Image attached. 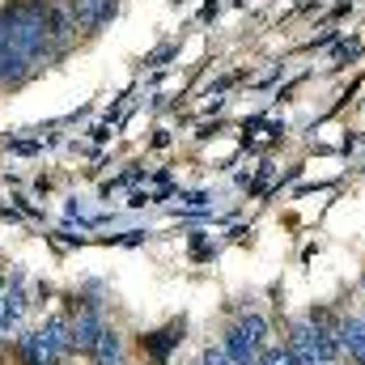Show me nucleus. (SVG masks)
<instances>
[{
	"instance_id": "f257e3e1",
	"label": "nucleus",
	"mask_w": 365,
	"mask_h": 365,
	"mask_svg": "<svg viewBox=\"0 0 365 365\" xmlns=\"http://www.w3.org/2000/svg\"><path fill=\"white\" fill-rule=\"evenodd\" d=\"M264 340H268V319H259V314H247L238 327H230V336H225V357L234 365H259V349H264Z\"/></svg>"
},
{
	"instance_id": "f03ea898",
	"label": "nucleus",
	"mask_w": 365,
	"mask_h": 365,
	"mask_svg": "<svg viewBox=\"0 0 365 365\" xmlns=\"http://www.w3.org/2000/svg\"><path fill=\"white\" fill-rule=\"evenodd\" d=\"M102 314L93 310L90 302L86 306H77L73 310V319H68V336H73V349L77 353H93V344H98V336H102Z\"/></svg>"
},
{
	"instance_id": "7ed1b4c3",
	"label": "nucleus",
	"mask_w": 365,
	"mask_h": 365,
	"mask_svg": "<svg viewBox=\"0 0 365 365\" xmlns=\"http://www.w3.org/2000/svg\"><path fill=\"white\" fill-rule=\"evenodd\" d=\"M289 357H293V365H323V357H319V344H314V327L310 323H293V331H289Z\"/></svg>"
},
{
	"instance_id": "20e7f679",
	"label": "nucleus",
	"mask_w": 365,
	"mask_h": 365,
	"mask_svg": "<svg viewBox=\"0 0 365 365\" xmlns=\"http://www.w3.org/2000/svg\"><path fill=\"white\" fill-rule=\"evenodd\" d=\"M17 284H21V272H13V284L0 289V336L13 331V327L21 323V314H26V297H21Z\"/></svg>"
},
{
	"instance_id": "39448f33",
	"label": "nucleus",
	"mask_w": 365,
	"mask_h": 365,
	"mask_svg": "<svg viewBox=\"0 0 365 365\" xmlns=\"http://www.w3.org/2000/svg\"><path fill=\"white\" fill-rule=\"evenodd\" d=\"M110 9H115V0H77V4H73V17H77V26L98 30V26L110 17Z\"/></svg>"
},
{
	"instance_id": "423d86ee",
	"label": "nucleus",
	"mask_w": 365,
	"mask_h": 365,
	"mask_svg": "<svg viewBox=\"0 0 365 365\" xmlns=\"http://www.w3.org/2000/svg\"><path fill=\"white\" fill-rule=\"evenodd\" d=\"M340 344L349 349V357L365 365V319H344L340 323Z\"/></svg>"
},
{
	"instance_id": "0eeeda50",
	"label": "nucleus",
	"mask_w": 365,
	"mask_h": 365,
	"mask_svg": "<svg viewBox=\"0 0 365 365\" xmlns=\"http://www.w3.org/2000/svg\"><path fill=\"white\" fill-rule=\"evenodd\" d=\"M93 365H123V344H119V331H110V327H102V336H98V344H93Z\"/></svg>"
},
{
	"instance_id": "6e6552de",
	"label": "nucleus",
	"mask_w": 365,
	"mask_h": 365,
	"mask_svg": "<svg viewBox=\"0 0 365 365\" xmlns=\"http://www.w3.org/2000/svg\"><path fill=\"white\" fill-rule=\"evenodd\" d=\"M179 336H182V323H175V327H162V336H149L145 344H149V353H153V357H162L170 344H179Z\"/></svg>"
},
{
	"instance_id": "1a4fd4ad",
	"label": "nucleus",
	"mask_w": 365,
	"mask_h": 365,
	"mask_svg": "<svg viewBox=\"0 0 365 365\" xmlns=\"http://www.w3.org/2000/svg\"><path fill=\"white\" fill-rule=\"evenodd\" d=\"M259 361L264 365H293V357H289V349H268Z\"/></svg>"
},
{
	"instance_id": "9d476101",
	"label": "nucleus",
	"mask_w": 365,
	"mask_h": 365,
	"mask_svg": "<svg viewBox=\"0 0 365 365\" xmlns=\"http://www.w3.org/2000/svg\"><path fill=\"white\" fill-rule=\"evenodd\" d=\"M200 365H234V361L225 357V349H208V353H204V361H200Z\"/></svg>"
},
{
	"instance_id": "9b49d317",
	"label": "nucleus",
	"mask_w": 365,
	"mask_h": 365,
	"mask_svg": "<svg viewBox=\"0 0 365 365\" xmlns=\"http://www.w3.org/2000/svg\"><path fill=\"white\" fill-rule=\"evenodd\" d=\"M0 284H4V276H0Z\"/></svg>"
},
{
	"instance_id": "f8f14e48",
	"label": "nucleus",
	"mask_w": 365,
	"mask_h": 365,
	"mask_svg": "<svg viewBox=\"0 0 365 365\" xmlns=\"http://www.w3.org/2000/svg\"><path fill=\"white\" fill-rule=\"evenodd\" d=\"M0 365H4V357H0Z\"/></svg>"
}]
</instances>
